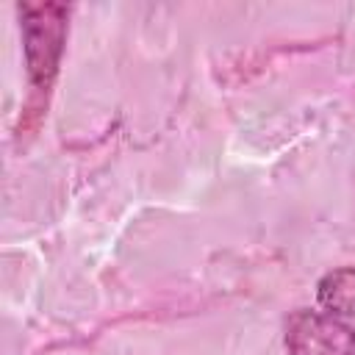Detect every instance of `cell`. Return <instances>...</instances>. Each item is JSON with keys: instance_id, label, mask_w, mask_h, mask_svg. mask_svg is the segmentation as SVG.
<instances>
[{"instance_id": "obj_1", "label": "cell", "mask_w": 355, "mask_h": 355, "mask_svg": "<svg viewBox=\"0 0 355 355\" xmlns=\"http://www.w3.org/2000/svg\"><path fill=\"white\" fill-rule=\"evenodd\" d=\"M19 17L31 92L47 94L67 39V8L58 3H22Z\"/></svg>"}, {"instance_id": "obj_2", "label": "cell", "mask_w": 355, "mask_h": 355, "mask_svg": "<svg viewBox=\"0 0 355 355\" xmlns=\"http://www.w3.org/2000/svg\"><path fill=\"white\" fill-rule=\"evenodd\" d=\"M288 355H355V327L338 316L300 311L286 327Z\"/></svg>"}, {"instance_id": "obj_3", "label": "cell", "mask_w": 355, "mask_h": 355, "mask_svg": "<svg viewBox=\"0 0 355 355\" xmlns=\"http://www.w3.org/2000/svg\"><path fill=\"white\" fill-rule=\"evenodd\" d=\"M316 300L330 316L355 319V266L327 272L316 286Z\"/></svg>"}]
</instances>
